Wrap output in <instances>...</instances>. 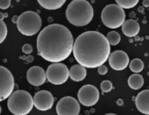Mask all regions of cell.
Masks as SVG:
<instances>
[{
	"label": "cell",
	"mask_w": 149,
	"mask_h": 115,
	"mask_svg": "<svg viewBox=\"0 0 149 115\" xmlns=\"http://www.w3.org/2000/svg\"><path fill=\"white\" fill-rule=\"evenodd\" d=\"M16 24L21 34L25 36H33L41 29L42 19L37 13L26 11L18 16Z\"/></svg>",
	"instance_id": "cell-5"
},
{
	"label": "cell",
	"mask_w": 149,
	"mask_h": 115,
	"mask_svg": "<svg viewBox=\"0 0 149 115\" xmlns=\"http://www.w3.org/2000/svg\"><path fill=\"white\" fill-rule=\"evenodd\" d=\"M4 18H5V15H4L2 13L0 12V20H2V21H3Z\"/></svg>",
	"instance_id": "cell-30"
},
{
	"label": "cell",
	"mask_w": 149,
	"mask_h": 115,
	"mask_svg": "<svg viewBox=\"0 0 149 115\" xmlns=\"http://www.w3.org/2000/svg\"><path fill=\"white\" fill-rule=\"evenodd\" d=\"M122 32L124 35L127 37H135L140 32V25L135 20H127L124 21L122 25Z\"/></svg>",
	"instance_id": "cell-15"
},
{
	"label": "cell",
	"mask_w": 149,
	"mask_h": 115,
	"mask_svg": "<svg viewBox=\"0 0 149 115\" xmlns=\"http://www.w3.org/2000/svg\"><path fill=\"white\" fill-rule=\"evenodd\" d=\"M108 62L112 69L115 70H123L127 68L130 64V58L124 51L117 50L110 54Z\"/></svg>",
	"instance_id": "cell-12"
},
{
	"label": "cell",
	"mask_w": 149,
	"mask_h": 115,
	"mask_svg": "<svg viewBox=\"0 0 149 115\" xmlns=\"http://www.w3.org/2000/svg\"><path fill=\"white\" fill-rule=\"evenodd\" d=\"M1 112H2V107L0 106V114H1Z\"/></svg>",
	"instance_id": "cell-32"
},
{
	"label": "cell",
	"mask_w": 149,
	"mask_h": 115,
	"mask_svg": "<svg viewBox=\"0 0 149 115\" xmlns=\"http://www.w3.org/2000/svg\"><path fill=\"white\" fill-rule=\"evenodd\" d=\"M42 8L48 11H56L61 8L67 0H37Z\"/></svg>",
	"instance_id": "cell-17"
},
{
	"label": "cell",
	"mask_w": 149,
	"mask_h": 115,
	"mask_svg": "<svg viewBox=\"0 0 149 115\" xmlns=\"http://www.w3.org/2000/svg\"><path fill=\"white\" fill-rule=\"evenodd\" d=\"M18 16H13V22L14 23V24H17V21H18Z\"/></svg>",
	"instance_id": "cell-28"
},
{
	"label": "cell",
	"mask_w": 149,
	"mask_h": 115,
	"mask_svg": "<svg viewBox=\"0 0 149 115\" xmlns=\"http://www.w3.org/2000/svg\"><path fill=\"white\" fill-rule=\"evenodd\" d=\"M98 73L99 74L102 75V76H104V75L107 74V67H106L104 65H102L99 66L98 67Z\"/></svg>",
	"instance_id": "cell-26"
},
{
	"label": "cell",
	"mask_w": 149,
	"mask_h": 115,
	"mask_svg": "<svg viewBox=\"0 0 149 115\" xmlns=\"http://www.w3.org/2000/svg\"><path fill=\"white\" fill-rule=\"evenodd\" d=\"M100 88L103 93H109L113 89V84H112L111 81H108V80H104L100 84Z\"/></svg>",
	"instance_id": "cell-23"
},
{
	"label": "cell",
	"mask_w": 149,
	"mask_h": 115,
	"mask_svg": "<svg viewBox=\"0 0 149 115\" xmlns=\"http://www.w3.org/2000/svg\"><path fill=\"white\" fill-rule=\"evenodd\" d=\"M74 40L71 32L61 24L47 26L37 38L38 55L52 63L61 62L72 52Z\"/></svg>",
	"instance_id": "cell-1"
},
{
	"label": "cell",
	"mask_w": 149,
	"mask_h": 115,
	"mask_svg": "<svg viewBox=\"0 0 149 115\" xmlns=\"http://www.w3.org/2000/svg\"><path fill=\"white\" fill-rule=\"evenodd\" d=\"M69 73L70 79L76 82H79L85 79L87 75L86 68L80 64L72 66L69 70Z\"/></svg>",
	"instance_id": "cell-16"
},
{
	"label": "cell",
	"mask_w": 149,
	"mask_h": 115,
	"mask_svg": "<svg viewBox=\"0 0 149 115\" xmlns=\"http://www.w3.org/2000/svg\"><path fill=\"white\" fill-rule=\"evenodd\" d=\"M56 110L58 115H78L81 106L76 99L67 96L58 100Z\"/></svg>",
	"instance_id": "cell-10"
},
{
	"label": "cell",
	"mask_w": 149,
	"mask_h": 115,
	"mask_svg": "<svg viewBox=\"0 0 149 115\" xmlns=\"http://www.w3.org/2000/svg\"><path fill=\"white\" fill-rule=\"evenodd\" d=\"M143 6L145 8H148L149 7V0H143Z\"/></svg>",
	"instance_id": "cell-27"
},
{
	"label": "cell",
	"mask_w": 149,
	"mask_h": 115,
	"mask_svg": "<svg viewBox=\"0 0 149 115\" xmlns=\"http://www.w3.org/2000/svg\"><path fill=\"white\" fill-rule=\"evenodd\" d=\"M33 100L36 109L42 111L50 110L54 103V96L47 90H41L36 93Z\"/></svg>",
	"instance_id": "cell-11"
},
{
	"label": "cell",
	"mask_w": 149,
	"mask_h": 115,
	"mask_svg": "<svg viewBox=\"0 0 149 115\" xmlns=\"http://www.w3.org/2000/svg\"><path fill=\"white\" fill-rule=\"evenodd\" d=\"M117 104H118V106H122L123 101L121 100V99H118V101H117Z\"/></svg>",
	"instance_id": "cell-29"
},
{
	"label": "cell",
	"mask_w": 149,
	"mask_h": 115,
	"mask_svg": "<svg viewBox=\"0 0 149 115\" xmlns=\"http://www.w3.org/2000/svg\"><path fill=\"white\" fill-rule=\"evenodd\" d=\"M69 22L75 27H84L92 21L94 9L86 0H72L66 10Z\"/></svg>",
	"instance_id": "cell-3"
},
{
	"label": "cell",
	"mask_w": 149,
	"mask_h": 115,
	"mask_svg": "<svg viewBox=\"0 0 149 115\" xmlns=\"http://www.w3.org/2000/svg\"><path fill=\"white\" fill-rule=\"evenodd\" d=\"M106 37L97 31H87L74 41L72 53L78 64L86 68H97L104 65L110 54Z\"/></svg>",
	"instance_id": "cell-2"
},
{
	"label": "cell",
	"mask_w": 149,
	"mask_h": 115,
	"mask_svg": "<svg viewBox=\"0 0 149 115\" xmlns=\"http://www.w3.org/2000/svg\"><path fill=\"white\" fill-rule=\"evenodd\" d=\"M130 68L133 73H139L143 71L144 68V63L140 59L136 58L132 60L130 64Z\"/></svg>",
	"instance_id": "cell-19"
},
{
	"label": "cell",
	"mask_w": 149,
	"mask_h": 115,
	"mask_svg": "<svg viewBox=\"0 0 149 115\" xmlns=\"http://www.w3.org/2000/svg\"><path fill=\"white\" fill-rule=\"evenodd\" d=\"M8 35V28L2 20H0V44L2 43L6 39Z\"/></svg>",
	"instance_id": "cell-22"
},
{
	"label": "cell",
	"mask_w": 149,
	"mask_h": 115,
	"mask_svg": "<svg viewBox=\"0 0 149 115\" xmlns=\"http://www.w3.org/2000/svg\"><path fill=\"white\" fill-rule=\"evenodd\" d=\"M143 84H144V79L141 75L135 73L129 77L128 85L132 90H140L143 87Z\"/></svg>",
	"instance_id": "cell-18"
},
{
	"label": "cell",
	"mask_w": 149,
	"mask_h": 115,
	"mask_svg": "<svg viewBox=\"0 0 149 115\" xmlns=\"http://www.w3.org/2000/svg\"><path fill=\"white\" fill-rule=\"evenodd\" d=\"M105 115H116V114H113V113H109V114H105Z\"/></svg>",
	"instance_id": "cell-31"
},
{
	"label": "cell",
	"mask_w": 149,
	"mask_h": 115,
	"mask_svg": "<svg viewBox=\"0 0 149 115\" xmlns=\"http://www.w3.org/2000/svg\"><path fill=\"white\" fill-rule=\"evenodd\" d=\"M78 98L83 106L87 107L93 106L97 104L100 99V92L94 86L86 84L78 90Z\"/></svg>",
	"instance_id": "cell-9"
},
{
	"label": "cell",
	"mask_w": 149,
	"mask_h": 115,
	"mask_svg": "<svg viewBox=\"0 0 149 115\" xmlns=\"http://www.w3.org/2000/svg\"><path fill=\"white\" fill-rule=\"evenodd\" d=\"M106 38H107V41L110 46H116L120 43L121 35L117 32L111 31L107 33Z\"/></svg>",
	"instance_id": "cell-20"
},
{
	"label": "cell",
	"mask_w": 149,
	"mask_h": 115,
	"mask_svg": "<svg viewBox=\"0 0 149 115\" xmlns=\"http://www.w3.org/2000/svg\"><path fill=\"white\" fill-rule=\"evenodd\" d=\"M22 51L26 54H30L33 51L32 46L30 44H24L22 47Z\"/></svg>",
	"instance_id": "cell-25"
},
{
	"label": "cell",
	"mask_w": 149,
	"mask_h": 115,
	"mask_svg": "<svg viewBox=\"0 0 149 115\" xmlns=\"http://www.w3.org/2000/svg\"><path fill=\"white\" fill-rule=\"evenodd\" d=\"M125 17L124 9L116 4L106 5L101 14L103 24L110 29H117L121 27L125 21Z\"/></svg>",
	"instance_id": "cell-6"
},
{
	"label": "cell",
	"mask_w": 149,
	"mask_h": 115,
	"mask_svg": "<svg viewBox=\"0 0 149 115\" xmlns=\"http://www.w3.org/2000/svg\"><path fill=\"white\" fill-rule=\"evenodd\" d=\"M117 5L123 9H131L138 4L139 0H115Z\"/></svg>",
	"instance_id": "cell-21"
},
{
	"label": "cell",
	"mask_w": 149,
	"mask_h": 115,
	"mask_svg": "<svg viewBox=\"0 0 149 115\" xmlns=\"http://www.w3.org/2000/svg\"><path fill=\"white\" fill-rule=\"evenodd\" d=\"M34 106V100L30 93L25 90H17L8 100V107L14 115H27Z\"/></svg>",
	"instance_id": "cell-4"
},
{
	"label": "cell",
	"mask_w": 149,
	"mask_h": 115,
	"mask_svg": "<svg viewBox=\"0 0 149 115\" xmlns=\"http://www.w3.org/2000/svg\"><path fill=\"white\" fill-rule=\"evenodd\" d=\"M26 79L31 85L40 87L46 81V73L44 69L40 66H33L27 71Z\"/></svg>",
	"instance_id": "cell-13"
},
{
	"label": "cell",
	"mask_w": 149,
	"mask_h": 115,
	"mask_svg": "<svg viewBox=\"0 0 149 115\" xmlns=\"http://www.w3.org/2000/svg\"><path fill=\"white\" fill-rule=\"evenodd\" d=\"M135 106L142 114L149 115V90H145L138 93L135 98Z\"/></svg>",
	"instance_id": "cell-14"
},
{
	"label": "cell",
	"mask_w": 149,
	"mask_h": 115,
	"mask_svg": "<svg viewBox=\"0 0 149 115\" xmlns=\"http://www.w3.org/2000/svg\"><path fill=\"white\" fill-rule=\"evenodd\" d=\"M70 73L68 67L61 62L53 63L47 68V79L54 85H61L64 84L68 79Z\"/></svg>",
	"instance_id": "cell-7"
},
{
	"label": "cell",
	"mask_w": 149,
	"mask_h": 115,
	"mask_svg": "<svg viewBox=\"0 0 149 115\" xmlns=\"http://www.w3.org/2000/svg\"><path fill=\"white\" fill-rule=\"evenodd\" d=\"M15 81L11 72L4 66L0 65V102L10 96L14 90Z\"/></svg>",
	"instance_id": "cell-8"
},
{
	"label": "cell",
	"mask_w": 149,
	"mask_h": 115,
	"mask_svg": "<svg viewBox=\"0 0 149 115\" xmlns=\"http://www.w3.org/2000/svg\"><path fill=\"white\" fill-rule=\"evenodd\" d=\"M11 5V0H0V9L7 10Z\"/></svg>",
	"instance_id": "cell-24"
}]
</instances>
